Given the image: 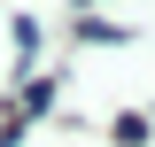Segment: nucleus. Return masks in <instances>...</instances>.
I'll use <instances>...</instances> for the list:
<instances>
[{"instance_id":"3","label":"nucleus","mask_w":155,"mask_h":147,"mask_svg":"<svg viewBox=\"0 0 155 147\" xmlns=\"http://www.w3.org/2000/svg\"><path fill=\"white\" fill-rule=\"evenodd\" d=\"M16 62H39V16H16Z\"/></svg>"},{"instance_id":"2","label":"nucleus","mask_w":155,"mask_h":147,"mask_svg":"<svg viewBox=\"0 0 155 147\" xmlns=\"http://www.w3.org/2000/svg\"><path fill=\"white\" fill-rule=\"evenodd\" d=\"M147 132H155L147 116H116V124H109V139H116V147H147Z\"/></svg>"},{"instance_id":"1","label":"nucleus","mask_w":155,"mask_h":147,"mask_svg":"<svg viewBox=\"0 0 155 147\" xmlns=\"http://www.w3.org/2000/svg\"><path fill=\"white\" fill-rule=\"evenodd\" d=\"M78 39H85V47H132L124 23H101V16H78Z\"/></svg>"}]
</instances>
